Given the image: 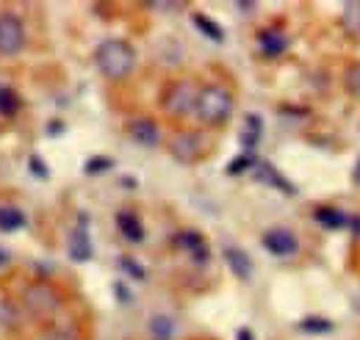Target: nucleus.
<instances>
[{
    "mask_svg": "<svg viewBox=\"0 0 360 340\" xmlns=\"http://www.w3.org/2000/svg\"><path fill=\"white\" fill-rule=\"evenodd\" d=\"M94 67L108 81H125L136 67V50L125 39H105L94 47Z\"/></svg>",
    "mask_w": 360,
    "mask_h": 340,
    "instance_id": "nucleus-1",
    "label": "nucleus"
},
{
    "mask_svg": "<svg viewBox=\"0 0 360 340\" xmlns=\"http://www.w3.org/2000/svg\"><path fill=\"white\" fill-rule=\"evenodd\" d=\"M194 114H197V119H200L202 125H208V128H222L227 119L233 117V94L219 84L200 86Z\"/></svg>",
    "mask_w": 360,
    "mask_h": 340,
    "instance_id": "nucleus-2",
    "label": "nucleus"
},
{
    "mask_svg": "<svg viewBox=\"0 0 360 340\" xmlns=\"http://www.w3.org/2000/svg\"><path fill=\"white\" fill-rule=\"evenodd\" d=\"M197 86L191 81H169L161 91V108L175 117V119H183L188 114H194V105H197Z\"/></svg>",
    "mask_w": 360,
    "mask_h": 340,
    "instance_id": "nucleus-3",
    "label": "nucleus"
},
{
    "mask_svg": "<svg viewBox=\"0 0 360 340\" xmlns=\"http://www.w3.org/2000/svg\"><path fill=\"white\" fill-rule=\"evenodd\" d=\"M22 304H25V310H28L34 318L47 321V318H53V315L58 313L61 296H58V291H56L53 285H47V282H34V285H28V288L22 291Z\"/></svg>",
    "mask_w": 360,
    "mask_h": 340,
    "instance_id": "nucleus-4",
    "label": "nucleus"
},
{
    "mask_svg": "<svg viewBox=\"0 0 360 340\" xmlns=\"http://www.w3.org/2000/svg\"><path fill=\"white\" fill-rule=\"evenodd\" d=\"M25 47V25L20 14L0 11V55H17Z\"/></svg>",
    "mask_w": 360,
    "mask_h": 340,
    "instance_id": "nucleus-5",
    "label": "nucleus"
},
{
    "mask_svg": "<svg viewBox=\"0 0 360 340\" xmlns=\"http://www.w3.org/2000/svg\"><path fill=\"white\" fill-rule=\"evenodd\" d=\"M264 249L274 257H291L300 249V238L285 227H271L264 233Z\"/></svg>",
    "mask_w": 360,
    "mask_h": 340,
    "instance_id": "nucleus-6",
    "label": "nucleus"
},
{
    "mask_svg": "<svg viewBox=\"0 0 360 340\" xmlns=\"http://www.w3.org/2000/svg\"><path fill=\"white\" fill-rule=\"evenodd\" d=\"M169 152L183 161V164H194L200 155H202V138H200V133H194V130H180L172 136V141H169Z\"/></svg>",
    "mask_w": 360,
    "mask_h": 340,
    "instance_id": "nucleus-7",
    "label": "nucleus"
},
{
    "mask_svg": "<svg viewBox=\"0 0 360 340\" xmlns=\"http://www.w3.org/2000/svg\"><path fill=\"white\" fill-rule=\"evenodd\" d=\"M175 247L183 249L197 266H205L208 257H211V249H208L205 238H202L197 230H183V233H178V235H175Z\"/></svg>",
    "mask_w": 360,
    "mask_h": 340,
    "instance_id": "nucleus-8",
    "label": "nucleus"
},
{
    "mask_svg": "<svg viewBox=\"0 0 360 340\" xmlns=\"http://www.w3.org/2000/svg\"><path fill=\"white\" fill-rule=\"evenodd\" d=\"M89 218L86 216H81V221H78V227L72 230V235H70V257L75 260V263H86L91 260L94 255V249H91V238H89Z\"/></svg>",
    "mask_w": 360,
    "mask_h": 340,
    "instance_id": "nucleus-9",
    "label": "nucleus"
},
{
    "mask_svg": "<svg viewBox=\"0 0 360 340\" xmlns=\"http://www.w3.org/2000/svg\"><path fill=\"white\" fill-rule=\"evenodd\" d=\"M252 174H255V180H258V183H264V185H271V188L283 191L285 197H294V194H297L294 183H288V180L283 177V171H277L271 164H266V161H258V164H255V169H252Z\"/></svg>",
    "mask_w": 360,
    "mask_h": 340,
    "instance_id": "nucleus-10",
    "label": "nucleus"
},
{
    "mask_svg": "<svg viewBox=\"0 0 360 340\" xmlns=\"http://www.w3.org/2000/svg\"><path fill=\"white\" fill-rule=\"evenodd\" d=\"M258 50L266 58H277L288 50V37L280 28H264V31H258Z\"/></svg>",
    "mask_w": 360,
    "mask_h": 340,
    "instance_id": "nucleus-11",
    "label": "nucleus"
},
{
    "mask_svg": "<svg viewBox=\"0 0 360 340\" xmlns=\"http://www.w3.org/2000/svg\"><path fill=\"white\" fill-rule=\"evenodd\" d=\"M128 133H131V138H134L136 144H141V147H155L161 141V130H158V125L153 119H147V117L131 119L128 122Z\"/></svg>",
    "mask_w": 360,
    "mask_h": 340,
    "instance_id": "nucleus-12",
    "label": "nucleus"
},
{
    "mask_svg": "<svg viewBox=\"0 0 360 340\" xmlns=\"http://www.w3.org/2000/svg\"><path fill=\"white\" fill-rule=\"evenodd\" d=\"M222 257H225L227 268H230L241 282L252 280L255 266H252V260H250V255H247L244 249H238V247H225V249H222Z\"/></svg>",
    "mask_w": 360,
    "mask_h": 340,
    "instance_id": "nucleus-13",
    "label": "nucleus"
},
{
    "mask_svg": "<svg viewBox=\"0 0 360 340\" xmlns=\"http://www.w3.org/2000/svg\"><path fill=\"white\" fill-rule=\"evenodd\" d=\"M117 230H120V235H122L125 241H131V244H141V241H144V224H141V218H139L134 211L117 213Z\"/></svg>",
    "mask_w": 360,
    "mask_h": 340,
    "instance_id": "nucleus-14",
    "label": "nucleus"
},
{
    "mask_svg": "<svg viewBox=\"0 0 360 340\" xmlns=\"http://www.w3.org/2000/svg\"><path fill=\"white\" fill-rule=\"evenodd\" d=\"M314 218L316 224H321L324 230H344L349 224V216L344 211H338V208H333V205H319V208H314Z\"/></svg>",
    "mask_w": 360,
    "mask_h": 340,
    "instance_id": "nucleus-15",
    "label": "nucleus"
},
{
    "mask_svg": "<svg viewBox=\"0 0 360 340\" xmlns=\"http://www.w3.org/2000/svg\"><path fill=\"white\" fill-rule=\"evenodd\" d=\"M261 133H264V122H261V117H258V114H247V117H244V130H241V136H238V141H241L244 152H250V155H252V150H255V147H258V141H261Z\"/></svg>",
    "mask_w": 360,
    "mask_h": 340,
    "instance_id": "nucleus-16",
    "label": "nucleus"
},
{
    "mask_svg": "<svg viewBox=\"0 0 360 340\" xmlns=\"http://www.w3.org/2000/svg\"><path fill=\"white\" fill-rule=\"evenodd\" d=\"M191 22H194V28L205 37V39H211V42L222 44L225 42V28L219 25V22H214L208 14H202V11H194L191 14Z\"/></svg>",
    "mask_w": 360,
    "mask_h": 340,
    "instance_id": "nucleus-17",
    "label": "nucleus"
},
{
    "mask_svg": "<svg viewBox=\"0 0 360 340\" xmlns=\"http://www.w3.org/2000/svg\"><path fill=\"white\" fill-rule=\"evenodd\" d=\"M341 28H344L347 37L360 39V0H352V3L344 6V11H341Z\"/></svg>",
    "mask_w": 360,
    "mask_h": 340,
    "instance_id": "nucleus-18",
    "label": "nucleus"
},
{
    "mask_svg": "<svg viewBox=\"0 0 360 340\" xmlns=\"http://www.w3.org/2000/svg\"><path fill=\"white\" fill-rule=\"evenodd\" d=\"M25 227V213L14 205H0V233H14Z\"/></svg>",
    "mask_w": 360,
    "mask_h": 340,
    "instance_id": "nucleus-19",
    "label": "nucleus"
},
{
    "mask_svg": "<svg viewBox=\"0 0 360 340\" xmlns=\"http://www.w3.org/2000/svg\"><path fill=\"white\" fill-rule=\"evenodd\" d=\"M297 329H300L302 335H330L335 327H333V321H330V318L308 315V318H302V321L297 324Z\"/></svg>",
    "mask_w": 360,
    "mask_h": 340,
    "instance_id": "nucleus-20",
    "label": "nucleus"
},
{
    "mask_svg": "<svg viewBox=\"0 0 360 340\" xmlns=\"http://www.w3.org/2000/svg\"><path fill=\"white\" fill-rule=\"evenodd\" d=\"M20 108H22L20 94L8 86H0V117H17Z\"/></svg>",
    "mask_w": 360,
    "mask_h": 340,
    "instance_id": "nucleus-21",
    "label": "nucleus"
},
{
    "mask_svg": "<svg viewBox=\"0 0 360 340\" xmlns=\"http://www.w3.org/2000/svg\"><path fill=\"white\" fill-rule=\"evenodd\" d=\"M150 332L155 335V340H169L175 335V324L167 315H153L150 318Z\"/></svg>",
    "mask_w": 360,
    "mask_h": 340,
    "instance_id": "nucleus-22",
    "label": "nucleus"
},
{
    "mask_svg": "<svg viewBox=\"0 0 360 340\" xmlns=\"http://www.w3.org/2000/svg\"><path fill=\"white\" fill-rule=\"evenodd\" d=\"M344 89H347V94H352L355 100H360V61H352L344 70Z\"/></svg>",
    "mask_w": 360,
    "mask_h": 340,
    "instance_id": "nucleus-23",
    "label": "nucleus"
},
{
    "mask_svg": "<svg viewBox=\"0 0 360 340\" xmlns=\"http://www.w3.org/2000/svg\"><path fill=\"white\" fill-rule=\"evenodd\" d=\"M255 164H258V161H255V155L241 152L238 158H233V161L227 164V174H233V177H236V174H244L247 169H255Z\"/></svg>",
    "mask_w": 360,
    "mask_h": 340,
    "instance_id": "nucleus-24",
    "label": "nucleus"
},
{
    "mask_svg": "<svg viewBox=\"0 0 360 340\" xmlns=\"http://www.w3.org/2000/svg\"><path fill=\"white\" fill-rule=\"evenodd\" d=\"M114 169V158H105V155H94V158H89L86 164H84V171L89 174V177H94V174H103V171Z\"/></svg>",
    "mask_w": 360,
    "mask_h": 340,
    "instance_id": "nucleus-25",
    "label": "nucleus"
},
{
    "mask_svg": "<svg viewBox=\"0 0 360 340\" xmlns=\"http://www.w3.org/2000/svg\"><path fill=\"white\" fill-rule=\"evenodd\" d=\"M120 268H122V271H125L128 277H134L136 282H141V280L147 277V271H144V268H141V266L136 263L134 257H128V255H122V257H120Z\"/></svg>",
    "mask_w": 360,
    "mask_h": 340,
    "instance_id": "nucleus-26",
    "label": "nucleus"
},
{
    "mask_svg": "<svg viewBox=\"0 0 360 340\" xmlns=\"http://www.w3.org/2000/svg\"><path fill=\"white\" fill-rule=\"evenodd\" d=\"M28 169L34 171L39 180H47V166L42 164V158H39V155H31V158H28Z\"/></svg>",
    "mask_w": 360,
    "mask_h": 340,
    "instance_id": "nucleus-27",
    "label": "nucleus"
},
{
    "mask_svg": "<svg viewBox=\"0 0 360 340\" xmlns=\"http://www.w3.org/2000/svg\"><path fill=\"white\" fill-rule=\"evenodd\" d=\"M114 294H117V299H120L122 304H128V301H131V291H128L122 282H117V285H114Z\"/></svg>",
    "mask_w": 360,
    "mask_h": 340,
    "instance_id": "nucleus-28",
    "label": "nucleus"
},
{
    "mask_svg": "<svg viewBox=\"0 0 360 340\" xmlns=\"http://www.w3.org/2000/svg\"><path fill=\"white\" fill-rule=\"evenodd\" d=\"M347 227H349V233H352L355 238H360V216H349V224H347Z\"/></svg>",
    "mask_w": 360,
    "mask_h": 340,
    "instance_id": "nucleus-29",
    "label": "nucleus"
},
{
    "mask_svg": "<svg viewBox=\"0 0 360 340\" xmlns=\"http://www.w3.org/2000/svg\"><path fill=\"white\" fill-rule=\"evenodd\" d=\"M8 260H11V255H8V252L0 247V268H3V266H8Z\"/></svg>",
    "mask_w": 360,
    "mask_h": 340,
    "instance_id": "nucleus-30",
    "label": "nucleus"
},
{
    "mask_svg": "<svg viewBox=\"0 0 360 340\" xmlns=\"http://www.w3.org/2000/svg\"><path fill=\"white\" fill-rule=\"evenodd\" d=\"M236 338H238V340H255L250 329H238V335H236Z\"/></svg>",
    "mask_w": 360,
    "mask_h": 340,
    "instance_id": "nucleus-31",
    "label": "nucleus"
},
{
    "mask_svg": "<svg viewBox=\"0 0 360 340\" xmlns=\"http://www.w3.org/2000/svg\"><path fill=\"white\" fill-rule=\"evenodd\" d=\"M352 180H355V185H360V161L355 164V171H352Z\"/></svg>",
    "mask_w": 360,
    "mask_h": 340,
    "instance_id": "nucleus-32",
    "label": "nucleus"
}]
</instances>
